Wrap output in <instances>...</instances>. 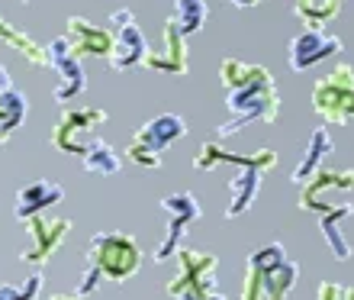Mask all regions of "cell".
<instances>
[{
    "instance_id": "1",
    "label": "cell",
    "mask_w": 354,
    "mask_h": 300,
    "mask_svg": "<svg viewBox=\"0 0 354 300\" xmlns=\"http://www.w3.org/2000/svg\"><path fill=\"white\" fill-rule=\"evenodd\" d=\"M219 81L225 87V107L232 113V120L219 126V139L242 132L252 123H277L280 116V94L264 65L239 62V58H223L219 62Z\"/></svg>"
},
{
    "instance_id": "2",
    "label": "cell",
    "mask_w": 354,
    "mask_h": 300,
    "mask_svg": "<svg viewBox=\"0 0 354 300\" xmlns=\"http://www.w3.org/2000/svg\"><path fill=\"white\" fill-rule=\"evenodd\" d=\"M219 165H235L239 175L229 181V206H225V220H239L254 206L258 194H261V178L268 171L277 168V152L274 149H258L254 155H239V152L223 149L219 142L206 139L194 155L196 171H213Z\"/></svg>"
},
{
    "instance_id": "3",
    "label": "cell",
    "mask_w": 354,
    "mask_h": 300,
    "mask_svg": "<svg viewBox=\"0 0 354 300\" xmlns=\"http://www.w3.org/2000/svg\"><path fill=\"white\" fill-rule=\"evenodd\" d=\"M299 281V265L280 242H268L245 258L242 300H287Z\"/></svg>"
},
{
    "instance_id": "4",
    "label": "cell",
    "mask_w": 354,
    "mask_h": 300,
    "mask_svg": "<svg viewBox=\"0 0 354 300\" xmlns=\"http://www.w3.org/2000/svg\"><path fill=\"white\" fill-rule=\"evenodd\" d=\"M87 265L100 272L103 281L122 284L142 268L139 242L126 233H97L87 245Z\"/></svg>"
},
{
    "instance_id": "5",
    "label": "cell",
    "mask_w": 354,
    "mask_h": 300,
    "mask_svg": "<svg viewBox=\"0 0 354 300\" xmlns=\"http://www.w3.org/2000/svg\"><path fill=\"white\" fill-rule=\"evenodd\" d=\"M177 274L168 281V294L174 300H196L219 291V255L206 249H177Z\"/></svg>"
},
{
    "instance_id": "6",
    "label": "cell",
    "mask_w": 354,
    "mask_h": 300,
    "mask_svg": "<svg viewBox=\"0 0 354 300\" xmlns=\"http://www.w3.org/2000/svg\"><path fill=\"white\" fill-rule=\"evenodd\" d=\"M313 110L328 126H348L354 123V68L338 62L326 78H319L313 87Z\"/></svg>"
},
{
    "instance_id": "7",
    "label": "cell",
    "mask_w": 354,
    "mask_h": 300,
    "mask_svg": "<svg viewBox=\"0 0 354 300\" xmlns=\"http://www.w3.org/2000/svg\"><path fill=\"white\" fill-rule=\"evenodd\" d=\"M187 120L177 116V113H161L155 120H149L126 145V155H129L132 165H142V168H161V152H168L177 139L187 136Z\"/></svg>"
},
{
    "instance_id": "8",
    "label": "cell",
    "mask_w": 354,
    "mask_h": 300,
    "mask_svg": "<svg viewBox=\"0 0 354 300\" xmlns=\"http://www.w3.org/2000/svg\"><path fill=\"white\" fill-rule=\"evenodd\" d=\"M106 33H110V55L106 58H110L113 71H132L145 62L149 42H145V33L129 7L113 10L106 19Z\"/></svg>"
},
{
    "instance_id": "9",
    "label": "cell",
    "mask_w": 354,
    "mask_h": 300,
    "mask_svg": "<svg viewBox=\"0 0 354 300\" xmlns=\"http://www.w3.org/2000/svg\"><path fill=\"white\" fill-rule=\"evenodd\" d=\"M158 213L165 216V236H161L158 249H155V262L161 265L174 258V252L184 242V233L203 216V206L190 191H174V194H165L158 200Z\"/></svg>"
},
{
    "instance_id": "10",
    "label": "cell",
    "mask_w": 354,
    "mask_h": 300,
    "mask_svg": "<svg viewBox=\"0 0 354 300\" xmlns=\"http://www.w3.org/2000/svg\"><path fill=\"white\" fill-rule=\"evenodd\" d=\"M106 120H110V116H106V110H100V107H68V110L58 116L55 130H52V145H55L58 152H65V155L81 159L87 152V145L97 139V132H100V126Z\"/></svg>"
},
{
    "instance_id": "11",
    "label": "cell",
    "mask_w": 354,
    "mask_h": 300,
    "mask_svg": "<svg viewBox=\"0 0 354 300\" xmlns=\"http://www.w3.org/2000/svg\"><path fill=\"white\" fill-rule=\"evenodd\" d=\"M23 226H26L29 245L19 252V262L42 272V265L65 245L68 233H71V220H68V216L36 213V216H29V220H23Z\"/></svg>"
},
{
    "instance_id": "12",
    "label": "cell",
    "mask_w": 354,
    "mask_h": 300,
    "mask_svg": "<svg viewBox=\"0 0 354 300\" xmlns=\"http://www.w3.org/2000/svg\"><path fill=\"white\" fill-rule=\"evenodd\" d=\"M46 58L58 75V85H55V91H52V97H55L58 103L75 100V97L87 87V75H84V65H81V55H75V48L68 46V39L62 36V39H52L46 46Z\"/></svg>"
},
{
    "instance_id": "13",
    "label": "cell",
    "mask_w": 354,
    "mask_h": 300,
    "mask_svg": "<svg viewBox=\"0 0 354 300\" xmlns=\"http://www.w3.org/2000/svg\"><path fill=\"white\" fill-rule=\"evenodd\" d=\"M338 52H345V46H342L338 36H332L326 29H306V33H299V36L290 39L287 65H290V71H309V68H316L319 62L335 58Z\"/></svg>"
},
{
    "instance_id": "14",
    "label": "cell",
    "mask_w": 354,
    "mask_h": 300,
    "mask_svg": "<svg viewBox=\"0 0 354 300\" xmlns=\"http://www.w3.org/2000/svg\"><path fill=\"white\" fill-rule=\"evenodd\" d=\"M142 65L149 68V71H158V75H187V68H190V46H187V36L180 29L165 19V33H161V46L158 48H149V55Z\"/></svg>"
},
{
    "instance_id": "15",
    "label": "cell",
    "mask_w": 354,
    "mask_h": 300,
    "mask_svg": "<svg viewBox=\"0 0 354 300\" xmlns=\"http://www.w3.org/2000/svg\"><path fill=\"white\" fill-rule=\"evenodd\" d=\"M313 216L319 220V229L326 236V245H328V252H332V258L335 262H348L354 249L345 239V233H342V223L354 216V204H328L326 200V204H319L313 210Z\"/></svg>"
},
{
    "instance_id": "16",
    "label": "cell",
    "mask_w": 354,
    "mask_h": 300,
    "mask_svg": "<svg viewBox=\"0 0 354 300\" xmlns=\"http://www.w3.org/2000/svg\"><path fill=\"white\" fill-rule=\"evenodd\" d=\"M332 191H354V168H319L299 191V210H313Z\"/></svg>"
},
{
    "instance_id": "17",
    "label": "cell",
    "mask_w": 354,
    "mask_h": 300,
    "mask_svg": "<svg viewBox=\"0 0 354 300\" xmlns=\"http://www.w3.org/2000/svg\"><path fill=\"white\" fill-rule=\"evenodd\" d=\"M62 200H65V188H62V184H55V181H48V178H39V181H32V184L17 191V206H13V213H17V220L23 223L29 216L46 213L48 206L62 204Z\"/></svg>"
},
{
    "instance_id": "18",
    "label": "cell",
    "mask_w": 354,
    "mask_h": 300,
    "mask_svg": "<svg viewBox=\"0 0 354 300\" xmlns=\"http://www.w3.org/2000/svg\"><path fill=\"white\" fill-rule=\"evenodd\" d=\"M68 46L75 48V55H93L106 58L110 55V33L103 26H93L87 17H68Z\"/></svg>"
},
{
    "instance_id": "19",
    "label": "cell",
    "mask_w": 354,
    "mask_h": 300,
    "mask_svg": "<svg viewBox=\"0 0 354 300\" xmlns=\"http://www.w3.org/2000/svg\"><path fill=\"white\" fill-rule=\"evenodd\" d=\"M328 155H332V136H328V130H313L309 132V142H306V152H303L299 165L293 168L290 181L303 188V184H306L319 168H322V161H326Z\"/></svg>"
},
{
    "instance_id": "20",
    "label": "cell",
    "mask_w": 354,
    "mask_h": 300,
    "mask_svg": "<svg viewBox=\"0 0 354 300\" xmlns=\"http://www.w3.org/2000/svg\"><path fill=\"white\" fill-rule=\"evenodd\" d=\"M0 42H7L13 52H19V55L26 58L29 65L36 68H46L48 58H46V46H39L32 36H26L19 26H13V23H7V19L0 17Z\"/></svg>"
},
{
    "instance_id": "21",
    "label": "cell",
    "mask_w": 354,
    "mask_h": 300,
    "mask_svg": "<svg viewBox=\"0 0 354 300\" xmlns=\"http://www.w3.org/2000/svg\"><path fill=\"white\" fill-rule=\"evenodd\" d=\"M342 7L345 0H293V13L309 29H326L342 13Z\"/></svg>"
},
{
    "instance_id": "22",
    "label": "cell",
    "mask_w": 354,
    "mask_h": 300,
    "mask_svg": "<svg viewBox=\"0 0 354 300\" xmlns=\"http://www.w3.org/2000/svg\"><path fill=\"white\" fill-rule=\"evenodd\" d=\"M26 120V97L23 91L10 87V91H0V142H7L13 136V130H19Z\"/></svg>"
},
{
    "instance_id": "23",
    "label": "cell",
    "mask_w": 354,
    "mask_h": 300,
    "mask_svg": "<svg viewBox=\"0 0 354 300\" xmlns=\"http://www.w3.org/2000/svg\"><path fill=\"white\" fill-rule=\"evenodd\" d=\"M206 17H209L206 0H174V10H171L168 19L184 36H194V33H200L206 26Z\"/></svg>"
},
{
    "instance_id": "24",
    "label": "cell",
    "mask_w": 354,
    "mask_h": 300,
    "mask_svg": "<svg viewBox=\"0 0 354 300\" xmlns=\"http://www.w3.org/2000/svg\"><path fill=\"white\" fill-rule=\"evenodd\" d=\"M81 161H84V171H91V175H116V171L122 168L120 155H116L110 142H103L100 136L87 145V152L81 155Z\"/></svg>"
},
{
    "instance_id": "25",
    "label": "cell",
    "mask_w": 354,
    "mask_h": 300,
    "mask_svg": "<svg viewBox=\"0 0 354 300\" xmlns=\"http://www.w3.org/2000/svg\"><path fill=\"white\" fill-rule=\"evenodd\" d=\"M39 291H42V272H39V268H32V274H29V278H23V281L0 284V300H32Z\"/></svg>"
},
{
    "instance_id": "26",
    "label": "cell",
    "mask_w": 354,
    "mask_h": 300,
    "mask_svg": "<svg viewBox=\"0 0 354 300\" xmlns=\"http://www.w3.org/2000/svg\"><path fill=\"white\" fill-rule=\"evenodd\" d=\"M316 300H354V288L335 281H322L316 291Z\"/></svg>"
},
{
    "instance_id": "27",
    "label": "cell",
    "mask_w": 354,
    "mask_h": 300,
    "mask_svg": "<svg viewBox=\"0 0 354 300\" xmlns=\"http://www.w3.org/2000/svg\"><path fill=\"white\" fill-rule=\"evenodd\" d=\"M10 87H17L13 81H10V71L3 65H0V91H10Z\"/></svg>"
},
{
    "instance_id": "28",
    "label": "cell",
    "mask_w": 354,
    "mask_h": 300,
    "mask_svg": "<svg viewBox=\"0 0 354 300\" xmlns=\"http://www.w3.org/2000/svg\"><path fill=\"white\" fill-rule=\"evenodd\" d=\"M232 7H239V10H248V7H258L261 0H229Z\"/></svg>"
},
{
    "instance_id": "29",
    "label": "cell",
    "mask_w": 354,
    "mask_h": 300,
    "mask_svg": "<svg viewBox=\"0 0 354 300\" xmlns=\"http://www.w3.org/2000/svg\"><path fill=\"white\" fill-rule=\"evenodd\" d=\"M52 300H87L84 294H77V291H71V294H55Z\"/></svg>"
},
{
    "instance_id": "30",
    "label": "cell",
    "mask_w": 354,
    "mask_h": 300,
    "mask_svg": "<svg viewBox=\"0 0 354 300\" xmlns=\"http://www.w3.org/2000/svg\"><path fill=\"white\" fill-rule=\"evenodd\" d=\"M196 300H225V297H223L219 291H216V294H206V297H196Z\"/></svg>"
},
{
    "instance_id": "31",
    "label": "cell",
    "mask_w": 354,
    "mask_h": 300,
    "mask_svg": "<svg viewBox=\"0 0 354 300\" xmlns=\"http://www.w3.org/2000/svg\"><path fill=\"white\" fill-rule=\"evenodd\" d=\"M23 3H32V0H23Z\"/></svg>"
}]
</instances>
